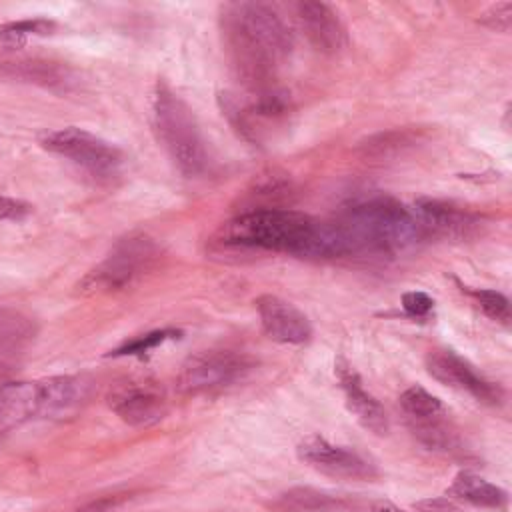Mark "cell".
Listing matches in <instances>:
<instances>
[{"mask_svg": "<svg viewBox=\"0 0 512 512\" xmlns=\"http://www.w3.org/2000/svg\"><path fill=\"white\" fill-rule=\"evenodd\" d=\"M376 512H404V510H400L396 506H380Z\"/></svg>", "mask_w": 512, "mask_h": 512, "instance_id": "cell-29", "label": "cell"}, {"mask_svg": "<svg viewBox=\"0 0 512 512\" xmlns=\"http://www.w3.org/2000/svg\"><path fill=\"white\" fill-rule=\"evenodd\" d=\"M112 506H114V500L106 498V500L92 502V504H88V506H84V508H80V510H76V512H110Z\"/></svg>", "mask_w": 512, "mask_h": 512, "instance_id": "cell-28", "label": "cell"}, {"mask_svg": "<svg viewBox=\"0 0 512 512\" xmlns=\"http://www.w3.org/2000/svg\"><path fill=\"white\" fill-rule=\"evenodd\" d=\"M160 256L158 244L146 234H128L120 238L108 256L92 268L78 284L82 294H106L130 286L148 272Z\"/></svg>", "mask_w": 512, "mask_h": 512, "instance_id": "cell-5", "label": "cell"}, {"mask_svg": "<svg viewBox=\"0 0 512 512\" xmlns=\"http://www.w3.org/2000/svg\"><path fill=\"white\" fill-rule=\"evenodd\" d=\"M178 336L176 330H154V332H148L144 336H138L126 344H122L120 348L112 350L110 354L112 356H132V354H142V352H148L152 348H156L158 344L166 342L168 338H174Z\"/></svg>", "mask_w": 512, "mask_h": 512, "instance_id": "cell-24", "label": "cell"}, {"mask_svg": "<svg viewBox=\"0 0 512 512\" xmlns=\"http://www.w3.org/2000/svg\"><path fill=\"white\" fill-rule=\"evenodd\" d=\"M402 308L410 314V316H416V318H422V316H428L434 308V300L426 294V292H406L402 296Z\"/></svg>", "mask_w": 512, "mask_h": 512, "instance_id": "cell-27", "label": "cell"}, {"mask_svg": "<svg viewBox=\"0 0 512 512\" xmlns=\"http://www.w3.org/2000/svg\"><path fill=\"white\" fill-rule=\"evenodd\" d=\"M216 248L260 250L298 258H348L350 246L342 228L290 208H248L226 220L212 236Z\"/></svg>", "mask_w": 512, "mask_h": 512, "instance_id": "cell-1", "label": "cell"}, {"mask_svg": "<svg viewBox=\"0 0 512 512\" xmlns=\"http://www.w3.org/2000/svg\"><path fill=\"white\" fill-rule=\"evenodd\" d=\"M410 432L430 450L450 452L458 446V434L446 406L422 386L406 388L398 398Z\"/></svg>", "mask_w": 512, "mask_h": 512, "instance_id": "cell-7", "label": "cell"}, {"mask_svg": "<svg viewBox=\"0 0 512 512\" xmlns=\"http://www.w3.org/2000/svg\"><path fill=\"white\" fill-rule=\"evenodd\" d=\"M16 76L26 78L30 82H38L44 86H66L72 82L70 70L60 66L58 62H46V60H18L10 62Z\"/></svg>", "mask_w": 512, "mask_h": 512, "instance_id": "cell-20", "label": "cell"}, {"mask_svg": "<svg viewBox=\"0 0 512 512\" xmlns=\"http://www.w3.org/2000/svg\"><path fill=\"white\" fill-rule=\"evenodd\" d=\"M40 418V382L18 380L0 384V434Z\"/></svg>", "mask_w": 512, "mask_h": 512, "instance_id": "cell-17", "label": "cell"}, {"mask_svg": "<svg viewBox=\"0 0 512 512\" xmlns=\"http://www.w3.org/2000/svg\"><path fill=\"white\" fill-rule=\"evenodd\" d=\"M250 368L252 360L246 354L234 350H202L182 364L178 388L190 396L222 390L242 380Z\"/></svg>", "mask_w": 512, "mask_h": 512, "instance_id": "cell-8", "label": "cell"}, {"mask_svg": "<svg viewBox=\"0 0 512 512\" xmlns=\"http://www.w3.org/2000/svg\"><path fill=\"white\" fill-rule=\"evenodd\" d=\"M40 382V418L64 420L80 412L90 396L94 382L84 374H60Z\"/></svg>", "mask_w": 512, "mask_h": 512, "instance_id": "cell-12", "label": "cell"}, {"mask_svg": "<svg viewBox=\"0 0 512 512\" xmlns=\"http://www.w3.org/2000/svg\"><path fill=\"white\" fill-rule=\"evenodd\" d=\"M410 208L424 240L426 238H462V236H468L478 226V218L472 212L452 202L422 198L414 202Z\"/></svg>", "mask_w": 512, "mask_h": 512, "instance_id": "cell-13", "label": "cell"}, {"mask_svg": "<svg viewBox=\"0 0 512 512\" xmlns=\"http://www.w3.org/2000/svg\"><path fill=\"white\" fill-rule=\"evenodd\" d=\"M38 142L44 150L70 160L72 164L98 178L116 176L124 162L122 150L118 146L78 126L46 130L40 134Z\"/></svg>", "mask_w": 512, "mask_h": 512, "instance_id": "cell-6", "label": "cell"}, {"mask_svg": "<svg viewBox=\"0 0 512 512\" xmlns=\"http://www.w3.org/2000/svg\"><path fill=\"white\" fill-rule=\"evenodd\" d=\"M298 456L310 468L342 480H372L378 476L376 466L346 446L328 442L326 438L312 434L298 444Z\"/></svg>", "mask_w": 512, "mask_h": 512, "instance_id": "cell-10", "label": "cell"}, {"mask_svg": "<svg viewBox=\"0 0 512 512\" xmlns=\"http://www.w3.org/2000/svg\"><path fill=\"white\" fill-rule=\"evenodd\" d=\"M32 212V206L20 198L0 194V222H22Z\"/></svg>", "mask_w": 512, "mask_h": 512, "instance_id": "cell-25", "label": "cell"}, {"mask_svg": "<svg viewBox=\"0 0 512 512\" xmlns=\"http://www.w3.org/2000/svg\"><path fill=\"white\" fill-rule=\"evenodd\" d=\"M334 374L344 392V400L348 410L356 416V420L374 434H384L388 430V416L384 406L362 386L358 372L352 368L348 360L342 356L334 362Z\"/></svg>", "mask_w": 512, "mask_h": 512, "instance_id": "cell-16", "label": "cell"}, {"mask_svg": "<svg viewBox=\"0 0 512 512\" xmlns=\"http://www.w3.org/2000/svg\"><path fill=\"white\" fill-rule=\"evenodd\" d=\"M274 506L282 512H326L336 506V500L310 488H298L282 494Z\"/></svg>", "mask_w": 512, "mask_h": 512, "instance_id": "cell-21", "label": "cell"}, {"mask_svg": "<svg viewBox=\"0 0 512 512\" xmlns=\"http://www.w3.org/2000/svg\"><path fill=\"white\" fill-rule=\"evenodd\" d=\"M52 30H54L52 20H44V18L16 20L0 26V40L6 44H24L30 36H46Z\"/></svg>", "mask_w": 512, "mask_h": 512, "instance_id": "cell-22", "label": "cell"}, {"mask_svg": "<svg viewBox=\"0 0 512 512\" xmlns=\"http://www.w3.org/2000/svg\"><path fill=\"white\" fill-rule=\"evenodd\" d=\"M152 118L158 140L174 166L190 178L202 174L208 154L196 118L190 106L164 80L156 82L152 94Z\"/></svg>", "mask_w": 512, "mask_h": 512, "instance_id": "cell-4", "label": "cell"}, {"mask_svg": "<svg viewBox=\"0 0 512 512\" xmlns=\"http://www.w3.org/2000/svg\"><path fill=\"white\" fill-rule=\"evenodd\" d=\"M256 310L262 330L272 340L284 344H304L312 338L310 320L288 300L274 294H262L256 298Z\"/></svg>", "mask_w": 512, "mask_h": 512, "instance_id": "cell-14", "label": "cell"}, {"mask_svg": "<svg viewBox=\"0 0 512 512\" xmlns=\"http://www.w3.org/2000/svg\"><path fill=\"white\" fill-rule=\"evenodd\" d=\"M510 16H512V4L510 2H500V4L490 6L486 12H482L480 22L486 24L488 28H492V30L508 32Z\"/></svg>", "mask_w": 512, "mask_h": 512, "instance_id": "cell-26", "label": "cell"}, {"mask_svg": "<svg viewBox=\"0 0 512 512\" xmlns=\"http://www.w3.org/2000/svg\"><path fill=\"white\" fill-rule=\"evenodd\" d=\"M466 292L488 318L502 324L510 322V304L504 294L490 288H468Z\"/></svg>", "mask_w": 512, "mask_h": 512, "instance_id": "cell-23", "label": "cell"}, {"mask_svg": "<svg viewBox=\"0 0 512 512\" xmlns=\"http://www.w3.org/2000/svg\"><path fill=\"white\" fill-rule=\"evenodd\" d=\"M448 494L480 506V508H492V510H504L508 506V494L500 486L472 474V472H460L454 476Z\"/></svg>", "mask_w": 512, "mask_h": 512, "instance_id": "cell-18", "label": "cell"}, {"mask_svg": "<svg viewBox=\"0 0 512 512\" xmlns=\"http://www.w3.org/2000/svg\"><path fill=\"white\" fill-rule=\"evenodd\" d=\"M36 334V328L22 312L0 308V354H14L26 348Z\"/></svg>", "mask_w": 512, "mask_h": 512, "instance_id": "cell-19", "label": "cell"}, {"mask_svg": "<svg viewBox=\"0 0 512 512\" xmlns=\"http://www.w3.org/2000/svg\"><path fill=\"white\" fill-rule=\"evenodd\" d=\"M426 370L440 384L466 392L482 404L498 406L504 400V392L496 382L482 376L468 360H464L452 350H446V348L430 350L426 354Z\"/></svg>", "mask_w": 512, "mask_h": 512, "instance_id": "cell-9", "label": "cell"}, {"mask_svg": "<svg viewBox=\"0 0 512 512\" xmlns=\"http://www.w3.org/2000/svg\"><path fill=\"white\" fill-rule=\"evenodd\" d=\"M220 28L238 78L250 90L274 88L292 54V34L282 16L262 2H228L220 6Z\"/></svg>", "mask_w": 512, "mask_h": 512, "instance_id": "cell-2", "label": "cell"}, {"mask_svg": "<svg viewBox=\"0 0 512 512\" xmlns=\"http://www.w3.org/2000/svg\"><path fill=\"white\" fill-rule=\"evenodd\" d=\"M296 18L308 42L322 54H338L348 38L338 14L324 2L304 0L296 4Z\"/></svg>", "mask_w": 512, "mask_h": 512, "instance_id": "cell-15", "label": "cell"}, {"mask_svg": "<svg viewBox=\"0 0 512 512\" xmlns=\"http://www.w3.org/2000/svg\"><path fill=\"white\" fill-rule=\"evenodd\" d=\"M106 400L112 412L134 428L156 424L166 414V400L162 392L150 382H120L108 392Z\"/></svg>", "mask_w": 512, "mask_h": 512, "instance_id": "cell-11", "label": "cell"}, {"mask_svg": "<svg viewBox=\"0 0 512 512\" xmlns=\"http://www.w3.org/2000/svg\"><path fill=\"white\" fill-rule=\"evenodd\" d=\"M350 246V256H394L422 238L412 208L386 194L358 198L334 220Z\"/></svg>", "mask_w": 512, "mask_h": 512, "instance_id": "cell-3", "label": "cell"}]
</instances>
